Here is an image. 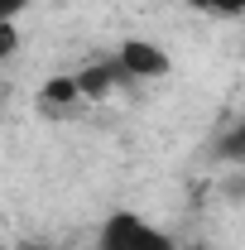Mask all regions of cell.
I'll return each instance as SVG.
<instances>
[{
  "instance_id": "obj_1",
  "label": "cell",
  "mask_w": 245,
  "mask_h": 250,
  "mask_svg": "<svg viewBox=\"0 0 245 250\" xmlns=\"http://www.w3.org/2000/svg\"><path fill=\"white\" fill-rule=\"evenodd\" d=\"M96 250H173L168 236L149 226L140 212H111L101 221V236H96Z\"/></svg>"
},
{
  "instance_id": "obj_2",
  "label": "cell",
  "mask_w": 245,
  "mask_h": 250,
  "mask_svg": "<svg viewBox=\"0 0 245 250\" xmlns=\"http://www.w3.org/2000/svg\"><path fill=\"white\" fill-rule=\"evenodd\" d=\"M116 62L125 67L130 82H159V77L173 72L168 48H163V43H149V39H125L121 48H116Z\"/></svg>"
},
{
  "instance_id": "obj_3",
  "label": "cell",
  "mask_w": 245,
  "mask_h": 250,
  "mask_svg": "<svg viewBox=\"0 0 245 250\" xmlns=\"http://www.w3.org/2000/svg\"><path fill=\"white\" fill-rule=\"evenodd\" d=\"M72 77H77V92L87 96V101H101V96L116 92L121 82H130V77H125V67H121L116 58H106V62H87V67H77Z\"/></svg>"
},
{
  "instance_id": "obj_4",
  "label": "cell",
  "mask_w": 245,
  "mask_h": 250,
  "mask_svg": "<svg viewBox=\"0 0 245 250\" xmlns=\"http://www.w3.org/2000/svg\"><path fill=\"white\" fill-rule=\"evenodd\" d=\"M87 96L77 92V77H53L43 92H39V111H48V116H62V111H77Z\"/></svg>"
},
{
  "instance_id": "obj_5",
  "label": "cell",
  "mask_w": 245,
  "mask_h": 250,
  "mask_svg": "<svg viewBox=\"0 0 245 250\" xmlns=\"http://www.w3.org/2000/svg\"><path fill=\"white\" fill-rule=\"evenodd\" d=\"M221 159H231V164H245V121L231 125V135L221 140Z\"/></svg>"
},
{
  "instance_id": "obj_6",
  "label": "cell",
  "mask_w": 245,
  "mask_h": 250,
  "mask_svg": "<svg viewBox=\"0 0 245 250\" xmlns=\"http://www.w3.org/2000/svg\"><path fill=\"white\" fill-rule=\"evenodd\" d=\"M207 10H212V15H226V20H236V15H245V0H212Z\"/></svg>"
},
{
  "instance_id": "obj_7",
  "label": "cell",
  "mask_w": 245,
  "mask_h": 250,
  "mask_svg": "<svg viewBox=\"0 0 245 250\" xmlns=\"http://www.w3.org/2000/svg\"><path fill=\"white\" fill-rule=\"evenodd\" d=\"M24 5H29V0H0V20H15Z\"/></svg>"
},
{
  "instance_id": "obj_8",
  "label": "cell",
  "mask_w": 245,
  "mask_h": 250,
  "mask_svg": "<svg viewBox=\"0 0 245 250\" xmlns=\"http://www.w3.org/2000/svg\"><path fill=\"white\" fill-rule=\"evenodd\" d=\"M178 5H192V10H207L212 0H178Z\"/></svg>"
},
{
  "instance_id": "obj_9",
  "label": "cell",
  "mask_w": 245,
  "mask_h": 250,
  "mask_svg": "<svg viewBox=\"0 0 245 250\" xmlns=\"http://www.w3.org/2000/svg\"><path fill=\"white\" fill-rule=\"evenodd\" d=\"M173 250H178V246H173ZM187 250H197V246H187Z\"/></svg>"
}]
</instances>
